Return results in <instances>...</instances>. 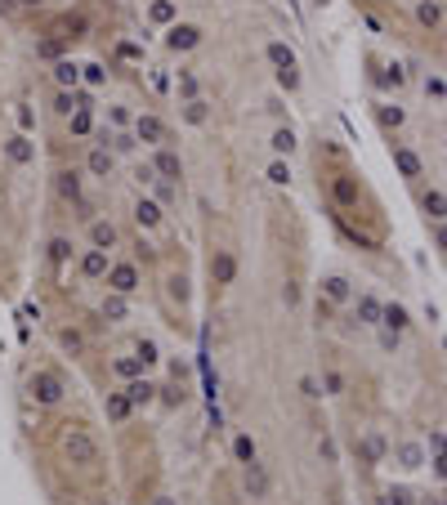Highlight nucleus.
Masks as SVG:
<instances>
[{
  "instance_id": "f257e3e1",
  "label": "nucleus",
  "mask_w": 447,
  "mask_h": 505,
  "mask_svg": "<svg viewBox=\"0 0 447 505\" xmlns=\"http://www.w3.org/2000/svg\"><path fill=\"white\" fill-rule=\"evenodd\" d=\"M63 456L72 465H98V443L86 425H68L63 429Z\"/></svg>"
},
{
  "instance_id": "f03ea898",
  "label": "nucleus",
  "mask_w": 447,
  "mask_h": 505,
  "mask_svg": "<svg viewBox=\"0 0 447 505\" xmlns=\"http://www.w3.org/2000/svg\"><path fill=\"white\" fill-rule=\"evenodd\" d=\"M27 394H31V402H36V407H58L63 394H68V384H63V376H58V372L41 367V372H31Z\"/></svg>"
},
{
  "instance_id": "7ed1b4c3",
  "label": "nucleus",
  "mask_w": 447,
  "mask_h": 505,
  "mask_svg": "<svg viewBox=\"0 0 447 505\" xmlns=\"http://www.w3.org/2000/svg\"><path fill=\"white\" fill-rule=\"evenodd\" d=\"M103 282H108V291H117V295H135L139 286H143V273H139V264L135 260H117V264H108V273H103Z\"/></svg>"
},
{
  "instance_id": "20e7f679",
  "label": "nucleus",
  "mask_w": 447,
  "mask_h": 505,
  "mask_svg": "<svg viewBox=\"0 0 447 505\" xmlns=\"http://www.w3.org/2000/svg\"><path fill=\"white\" fill-rule=\"evenodd\" d=\"M49 36H58L63 45H76V41L90 36V19H86L81 9H68V14H58L54 27H49Z\"/></svg>"
},
{
  "instance_id": "39448f33",
  "label": "nucleus",
  "mask_w": 447,
  "mask_h": 505,
  "mask_svg": "<svg viewBox=\"0 0 447 505\" xmlns=\"http://www.w3.org/2000/svg\"><path fill=\"white\" fill-rule=\"evenodd\" d=\"M331 201H336V210L358 206V201H362V183H358V175H349V170H336V175H331Z\"/></svg>"
},
{
  "instance_id": "423d86ee",
  "label": "nucleus",
  "mask_w": 447,
  "mask_h": 505,
  "mask_svg": "<svg viewBox=\"0 0 447 505\" xmlns=\"http://www.w3.org/2000/svg\"><path fill=\"white\" fill-rule=\"evenodd\" d=\"M202 45V27L197 23H170L165 27V49H170V54H188V49H197Z\"/></svg>"
},
{
  "instance_id": "0eeeda50",
  "label": "nucleus",
  "mask_w": 447,
  "mask_h": 505,
  "mask_svg": "<svg viewBox=\"0 0 447 505\" xmlns=\"http://www.w3.org/2000/svg\"><path fill=\"white\" fill-rule=\"evenodd\" d=\"M112 165H117V153L108 148V134H98V143H90V157H86V170L94 179H108Z\"/></svg>"
},
{
  "instance_id": "6e6552de",
  "label": "nucleus",
  "mask_w": 447,
  "mask_h": 505,
  "mask_svg": "<svg viewBox=\"0 0 447 505\" xmlns=\"http://www.w3.org/2000/svg\"><path fill=\"white\" fill-rule=\"evenodd\" d=\"M135 139H139V143H153V148H165V139H170V130H165V121H161V116L143 112V116H135Z\"/></svg>"
},
{
  "instance_id": "1a4fd4ad",
  "label": "nucleus",
  "mask_w": 447,
  "mask_h": 505,
  "mask_svg": "<svg viewBox=\"0 0 447 505\" xmlns=\"http://www.w3.org/2000/svg\"><path fill=\"white\" fill-rule=\"evenodd\" d=\"M242 487H246V496H251V501H264V496H269V469L260 465V456L242 465Z\"/></svg>"
},
{
  "instance_id": "9d476101",
  "label": "nucleus",
  "mask_w": 447,
  "mask_h": 505,
  "mask_svg": "<svg viewBox=\"0 0 447 505\" xmlns=\"http://www.w3.org/2000/svg\"><path fill=\"white\" fill-rule=\"evenodd\" d=\"M206 268H210V282H215V286H233V277H237V255H233V250H215Z\"/></svg>"
},
{
  "instance_id": "9b49d317",
  "label": "nucleus",
  "mask_w": 447,
  "mask_h": 505,
  "mask_svg": "<svg viewBox=\"0 0 447 505\" xmlns=\"http://www.w3.org/2000/svg\"><path fill=\"white\" fill-rule=\"evenodd\" d=\"M72 255H76L72 238H49V242H45V264H49V273H63V268L72 264Z\"/></svg>"
},
{
  "instance_id": "f8f14e48",
  "label": "nucleus",
  "mask_w": 447,
  "mask_h": 505,
  "mask_svg": "<svg viewBox=\"0 0 447 505\" xmlns=\"http://www.w3.org/2000/svg\"><path fill=\"white\" fill-rule=\"evenodd\" d=\"M153 170H157V179H170V183H175V179H184V161H179V153L165 143V148H157Z\"/></svg>"
},
{
  "instance_id": "ddd939ff",
  "label": "nucleus",
  "mask_w": 447,
  "mask_h": 505,
  "mask_svg": "<svg viewBox=\"0 0 447 505\" xmlns=\"http://www.w3.org/2000/svg\"><path fill=\"white\" fill-rule=\"evenodd\" d=\"M121 394L130 398V407H153V402H157V380H148V376H135V380H130Z\"/></svg>"
},
{
  "instance_id": "4468645a",
  "label": "nucleus",
  "mask_w": 447,
  "mask_h": 505,
  "mask_svg": "<svg viewBox=\"0 0 447 505\" xmlns=\"http://www.w3.org/2000/svg\"><path fill=\"white\" fill-rule=\"evenodd\" d=\"M322 300H327V305H349V300H354V286H349V277H344V273H331V277H322Z\"/></svg>"
},
{
  "instance_id": "2eb2a0df",
  "label": "nucleus",
  "mask_w": 447,
  "mask_h": 505,
  "mask_svg": "<svg viewBox=\"0 0 447 505\" xmlns=\"http://www.w3.org/2000/svg\"><path fill=\"white\" fill-rule=\"evenodd\" d=\"M54 193L63 201H72V206H81V170H76V165H72V170L63 165V170L54 175Z\"/></svg>"
},
{
  "instance_id": "dca6fc26",
  "label": "nucleus",
  "mask_w": 447,
  "mask_h": 505,
  "mask_svg": "<svg viewBox=\"0 0 447 505\" xmlns=\"http://www.w3.org/2000/svg\"><path fill=\"white\" fill-rule=\"evenodd\" d=\"M5 157L14 165H31V161H36V143H31L27 134H9V139H5Z\"/></svg>"
},
{
  "instance_id": "f3484780",
  "label": "nucleus",
  "mask_w": 447,
  "mask_h": 505,
  "mask_svg": "<svg viewBox=\"0 0 447 505\" xmlns=\"http://www.w3.org/2000/svg\"><path fill=\"white\" fill-rule=\"evenodd\" d=\"M389 153H394V165H399V170H403V179H421V175H425L421 157L411 153L407 143H389Z\"/></svg>"
},
{
  "instance_id": "a211bd4d",
  "label": "nucleus",
  "mask_w": 447,
  "mask_h": 505,
  "mask_svg": "<svg viewBox=\"0 0 447 505\" xmlns=\"http://www.w3.org/2000/svg\"><path fill=\"white\" fill-rule=\"evenodd\" d=\"M117 242H121V233H117L112 220H90V246L94 250H112Z\"/></svg>"
},
{
  "instance_id": "6ab92c4d",
  "label": "nucleus",
  "mask_w": 447,
  "mask_h": 505,
  "mask_svg": "<svg viewBox=\"0 0 447 505\" xmlns=\"http://www.w3.org/2000/svg\"><path fill=\"white\" fill-rule=\"evenodd\" d=\"M108 264H112V260H108V250H94V246H90L86 255H81V277H90V282H98V277L108 273Z\"/></svg>"
},
{
  "instance_id": "aec40b11",
  "label": "nucleus",
  "mask_w": 447,
  "mask_h": 505,
  "mask_svg": "<svg viewBox=\"0 0 447 505\" xmlns=\"http://www.w3.org/2000/svg\"><path fill=\"white\" fill-rule=\"evenodd\" d=\"M54 86L58 90H76L81 86V67L72 58H54Z\"/></svg>"
},
{
  "instance_id": "412c9836",
  "label": "nucleus",
  "mask_w": 447,
  "mask_h": 505,
  "mask_svg": "<svg viewBox=\"0 0 447 505\" xmlns=\"http://www.w3.org/2000/svg\"><path fill=\"white\" fill-rule=\"evenodd\" d=\"M380 327L394 331V335H403V331L411 327V317H407V309H403V305H385V309H380Z\"/></svg>"
},
{
  "instance_id": "4be33fe9",
  "label": "nucleus",
  "mask_w": 447,
  "mask_h": 505,
  "mask_svg": "<svg viewBox=\"0 0 447 505\" xmlns=\"http://www.w3.org/2000/svg\"><path fill=\"white\" fill-rule=\"evenodd\" d=\"M416 23L429 27V31H438L443 27V0H421V5H416Z\"/></svg>"
},
{
  "instance_id": "5701e85b",
  "label": "nucleus",
  "mask_w": 447,
  "mask_h": 505,
  "mask_svg": "<svg viewBox=\"0 0 447 505\" xmlns=\"http://www.w3.org/2000/svg\"><path fill=\"white\" fill-rule=\"evenodd\" d=\"M135 224L139 228H157L161 224V206H157V201H148V197H139L135 201Z\"/></svg>"
},
{
  "instance_id": "b1692460",
  "label": "nucleus",
  "mask_w": 447,
  "mask_h": 505,
  "mask_svg": "<svg viewBox=\"0 0 447 505\" xmlns=\"http://www.w3.org/2000/svg\"><path fill=\"white\" fill-rule=\"evenodd\" d=\"M380 309L385 305H380L376 295H358V322L362 327H380Z\"/></svg>"
},
{
  "instance_id": "393cba45",
  "label": "nucleus",
  "mask_w": 447,
  "mask_h": 505,
  "mask_svg": "<svg viewBox=\"0 0 447 505\" xmlns=\"http://www.w3.org/2000/svg\"><path fill=\"white\" fill-rule=\"evenodd\" d=\"M108 317V322H125V313H130V305H125V295H117V291H108L103 295V309H98Z\"/></svg>"
},
{
  "instance_id": "a878e982",
  "label": "nucleus",
  "mask_w": 447,
  "mask_h": 505,
  "mask_svg": "<svg viewBox=\"0 0 447 505\" xmlns=\"http://www.w3.org/2000/svg\"><path fill=\"white\" fill-rule=\"evenodd\" d=\"M421 206H425V215L434 224H443V215H447V197H443V188H429L425 197H421Z\"/></svg>"
},
{
  "instance_id": "bb28decb",
  "label": "nucleus",
  "mask_w": 447,
  "mask_h": 505,
  "mask_svg": "<svg viewBox=\"0 0 447 505\" xmlns=\"http://www.w3.org/2000/svg\"><path fill=\"white\" fill-rule=\"evenodd\" d=\"M255 456H260V452H255V439H251L246 429H237V434H233V461L246 465V461H255Z\"/></svg>"
},
{
  "instance_id": "cd10ccee",
  "label": "nucleus",
  "mask_w": 447,
  "mask_h": 505,
  "mask_svg": "<svg viewBox=\"0 0 447 505\" xmlns=\"http://www.w3.org/2000/svg\"><path fill=\"white\" fill-rule=\"evenodd\" d=\"M103 407H108V420H112V425H121V420H130V412H135L125 394H108V402H103Z\"/></svg>"
},
{
  "instance_id": "c85d7f7f",
  "label": "nucleus",
  "mask_w": 447,
  "mask_h": 505,
  "mask_svg": "<svg viewBox=\"0 0 447 505\" xmlns=\"http://www.w3.org/2000/svg\"><path fill=\"white\" fill-rule=\"evenodd\" d=\"M376 121L385 126V130H399V126L407 121V112H403L399 103H380V108H376Z\"/></svg>"
},
{
  "instance_id": "c756f323",
  "label": "nucleus",
  "mask_w": 447,
  "mask_h": 505,
  "mask_svg": "<svg viewBox=\"0 0 447 505\" xmlns=\"http://www.w3.org/2000/svg\"><path fill=\"white\" fill-rule=\"evenodd\" d=\"M264 54H269L273 67H291V63H295V49L282 45V41H269V45H264Z\"/></svg>"
},
{
  "instance_id": "7c9ffc66",
  "label": "nucleus",
  "mask_w": 447,
  "mask_h": 505,
  "mask_svg": "<svg viewBox=\"0 0 447 505\" xmlns=\"http://www.w3.org/2000/svg\"><path fill=\"white\" fill-rule=\"evenodd\" d=\"M135 358H139V367H143V372H153V367L161 362V349H157V340H139V345H135Z\"/></svg>"
},
{
  "instance_id": "2f4dec72",
  "label": "nucleus",
  "mask_w": 447,
  "mask_h": 505,
  "mask_svg": "<svg viewBox=\"0 0 447 505\" xmlns=\"http://www.w3.org/2000/svg\"><path fill=\"white\" fill-rule=\"evenodd\" d=\"M58 345L68 349L72 358H81V353H86V335H81L76 327H63V331H58Z\"/></svg>"
},
{
  "instance_id": "473e14b6",
  "label": "nucleus",
  "mask_w": 447,
  "mask_h": 505,
  "mask_svg": "<svg viewBox=\"0 0 447 505\" xmlns=\"http://www.w3.org/2000/svg\"><path fill=\"white\" fill-rule=\"evenodd\" d=\"M68 121H72V134H76V139H90V134H94V112H90V108L72 112Z\"/></svg>"
},
{
  "instance_id": "72a5a7b5",
  "label": "nucleus",
  "mask_w": 447,
  "mask_h": 505,
  "mask_svg": "<svg viewBox=\"0 0 447 505\" xmlns=\"http://www.w3.org/2000/svg\"><path fill=\"white\" fill-rule=\"evenodd\" d=\"M273 153H277V157H291V153H295V130H291V126L273 130Z\"/></svg>"
},
{
  "instance_id": "f704fd0d",
  "label": "nucleus",
  "mask_w": 447,
  "mask_h": 505,
  "mask_svg": "<svg viewBox=\"0 0 447 505\" xmlns=\"http://www.w3.org/2000/svg\"><path fill=\"white\" fill-rule=\"evenodd\" d=\"M184 121L188 126H206L210 121V108L202 103V98H188V103H184Z\"/></svg>"
},
{
  "instance_id": "c9c22d12",
  "label": "nucleus",
  "mask_w": 447,
  "mask_h": 505,
  "mask_svg": "<svg viewBox=\"0 0 447 505\" xmlns=\"http://www.w3.org/2000/svg\"><path fill=\"white\" fill-rule=\"evenodd\" d=\"M148 19L161 23V27H170L175 23V5H170V0H153V5H148Z\"/></svg>"
},
{
  "instance_id": "e433bc0d",
  "label": "nucleus",
  "mask_w": 447,
  "mask_h": 505,
  "mask_svg": "<svg viewBox=\"0 0 447 505\" xmlns=\"http://www.w3.org/2000/svg\"><path fill=\"white\" fill-rule=\"evenodd\" d=\"M157 398L165 402V407H184V402H188V389H179V380H175V384H165V389L157 384Z\"/></svg>"
},
{
  "instance_id": "4c0bfd02",
  "label": "nucleus",
  "mask_w": 447,
  "mask_h": 505,
  "mask_svg": "<svg viewBox=\"0 0 447 505\" xmlns=\"http://www.w3.org/2000/svg\"><path fill=\"white\" fill-rule=\"evenodd\" d=\"M197 90H202V81H197L192 72H179V81H175V94L184 98V103H188V98H197Z\"/></svg>"
},
{
  "instance_id": "58836bf2",
  "label": "nucleus",
  "mask_w": 447,
  "mask_h": 505,
  "mask_svg": "<svg viewBox=\"0 0 447 505\" xmlns=\"http://www.w3.org/2000/svg\"><path fill=\"white\" fill-rule=\"evenodd\" d=\"M81 81H86L90 90L103 86V81H108V67H103V63H86V67H81Z\"/></svg>"
},
{
  "instance_id": "ea45409f",
  "label": "nucleus",
  "mask_w": 447,
  "mask_h": 505,
  "mask_svg": "<svg viewBox=\"0 0 447 505\" xmlns=\"http://www.w3.org/2000/svg\"><path fill=\"white\" fill-rule=\"evenodd\" d=\"M112 372H117L121 380H135V376H143V367H139V358H117V362H112Z\"/></svg>"
},
{
  "instance_id": "a19ab883",
  "label": "nucleus",
  "mask_w": 447,
  "mask_h": 505,
  "mask_svg": "<svg viewBox=\"0 0 447 505\" xmlns=\"http://www.w3.org/2000/svg\"><path fill=\"white\" fill-rule=\"evenodd\" d=\"M63 49H68V45H63L58 36H45V41L36 45V54H41V58H49V63H54V58H63Z\"/></svg>"
},
{
  "instance_id": "79ce46f5",
  "label": "nucleus",
  "mask_w": 447,
  "mask_h": 505,
  "mask_svg": "<svg viewBox=\"0 0 447 505\" xmlns=\"http://www.w3.org/2000/svg\"><path fill=\"white\" fill-rule=\"evenodd\" d=\"M277 86H282L287 94L300 90V72H295V63H291V67H277Z\"/></svg>"
},
{
  "instance_id": "37998d69",
  "label": "nucleus",
  "mask_w": 447,
  "mask_h": 505,
  "mask_svg": "<svg viewBox=\"0 0 447 505\" xmlns=\"http://www.w3.org/2000/svg\"><path fill=\"white\" fill-rule=\"evenodd\" d=\"M54 112H58V116L81 112V108H76V94H72V90H58V94H54Z\"/></svg>"
},
{
  "instance_id": "c03bdc74",
  "label": "nucleus",
  "mask_w": 447,
  "mask_h": 505,
  "mask_svg": "<svg viewBox=\"0 0 447 505\" xmlns=\"http://www.w3.org/2000/svg\"><path fill=\"white\" fill-rule=\"evenodd\" d=\"M269 183H277V188H287V183H291V165H287L282 157L269 165Z\"/></svg>"
},
{
  "instance_id": "a18cd8bd",
  "label": "nucleus",
  "mask_w": 447,
  "mask_h": 505,
  "mask_svg": "<svg viewBox=\"0 0 447 505\" xmlns=\"http://www.w3.org/2000/svg\"><path fill=\"white\" fill-rule=\"evenodd\" d=\"M322 389H327V394H344V372L327 367V372H322Z\"/></svg>"
},
{
  "instance_id": "49530a36",
  "label": "nucleus",
  "mask_w": 447,
  "mask_h": 505,
  "mask_svg": "<svg viewBox=\"0 0 447 505\" xmlns=\"http://www.w3.org/2000/svg\"><path fill=\"white\" fill-rule=\"evenodd\" d=\"M425 94L434 98V103H443V76H438V72H429V76H425Z\"/></svg>"
},
{
  "instance_id": "de8ad7c7",
  "label": "nucleus",
  "mask_w": 447,
  "mask_h": 505,
  "mask_svg": "<svg viewBox=\"0 0 447 505\" xmlns=\"http://www.w3.org/2000/svg\"><path fill=\"white\" fill-rule=\"evenodd\" d=\"M117 54H121L125 63H143V49H139L135 41H121V45H117Z\"/></svg>"
},
{
  "instance_id": "09e8293b",
  "label": "nucleus",
  "mask_w": 447,
  "mask_h": 505,
  "mask_svg": "<svg viewBox=\"0 0 447 505\" xmlns=\"http://www.w3.org/2000/svg\"><path fill=\"white\" fill-rule=\"evenodd\" d=\"M300 394H304L309 402H318V398H322V384L313 380V376H300Z\"/></svg>"
},
{
  "instance_id": "8fccbe9b",
  "label": "nucleus",
  "mask_w": 447,
  "mask_h": 505,
  "mask_svg": "<svg viewBox=\"0 0 447 505\" xmlns=\"http://www.w3.org/2000/svg\"><path fill=\"white\" fill-rule=\"evenodd\" d=\"M170 295L179 300V305L188 300V277H184V273H175V277H170Z\"/></svg>"
},
{
  "instance_id": "3c124183",
  "label": "nucleus",
  "mask_w": 447,
  "mask_h": 505,
  "mask_svg": "<svg viewBox=\"0 0 447 505\" xmlns=\"http://www.w3.org/2000/svg\"><path fill=\"white\" fill-rule=\"evenodd\" d=\"M112 153H135V134H112Z\"/></svg>"
},
{
  "instance_id": "603ef678",
  "label": "nucleus",
  "mask_w": 447,
  "mask_h": 505,
  "mask_svg": "<svg viewBox=\"0 0 447 505\" xmlns=\"http://www.w3.org/2000/svg\"><path fill=\"white\" fill-rule=\"evenodd\" d=\"M282 300H287V309H295V305H300V282H295V277L282 286Z\"/></svg>"
},
{
  "instance_id": "864d4df0",
  "label": "nucleus",
  "mask_w": 447,
  "mask_h": 505,
  "mask_svg": "<svg viewBox=\"0 0 447 505\" xmlns=\"http://www.w3.org/2000/svg\"><path fill=\"white\" fill-rule=\"evenodd\" d=\"M380 505H407V492H403V487H394V492L380 496Z\"/></svg>"
},
{
  "instance_id": "5fc2aeb1",
  "label": "nucleus",
  "mask_w": 447,
  "mask_h": 505,
  "mask_svg": "<svg viewBox=\"0 0 447 505\" xmlns=\"http://www.w3.org/2000/svg\"><path fill=\"white\" fill-rule=\"evenodd\" d=\"M135 179H139V183H157V170H153V165H139Z\"/></svg>"
},
{
  "instance_id": "6e6d98bb",
  "label": "nucleus",
  "mask_w": 447,
  "mask_h": 505,
  "mask_svg": "<svg viewBox=\"0 0 447 505\" xmlns=\"http://www.w3.org/2000/svg\"><path fill=\"white\" fill-rule=\"evenodd\" d=\"M318 452H322L327 461H336V443H331V439H322V443H318Z\"/></svg>"
},
{
  "instance_id": "4d7b16f0",
  "label": "nucleus",
  "mask_w": 447,
  "mask_h": 505,
  "mask_svg": "<svg viewBox=\"0 0 447 505\" xmlns=\"http://www.w3.org/2000/svg\"><path fill=\"white\" fill-rule=\"evenodd\" d=\"M14 14H19V5H14V0H0V19H14Z\"/></svg>"
},
{
  "instance_id": "13d9d810",
  "label": "nucleus",
  "mask_w": 447,
  "mask_h": 505,
  "mask_svg": "<svg viewBox=\"0 0 447 505\" xmlns=\"http://www.w3.org/2000/svg\"><path fill=\"white\" fill-rule=\"evenodd\" d=\"M14 5H19V9H41L45 0H14Z\"/></svg>"
},
{
  "instance_id": "bf43d9fd",
  "label": "nucleus",
  "mask_w": 447,
  "mask_h": 505,
  "mask_svg": "<svg viewBox=\"0 0 447 505\" xmlns=\"http://www.w3.org/2000/svg\"><path fill=\"white\" fill-rule=\"evenodd\" d=\"M153 505H179V501H175V496H165V492H161V496H153Z\"/></svg>"
},
{
  "instance_id": "052dcab7",
  "label": "nucleus",
  "mask_w": 447,
  "mask_h": 505,
  "mask_svg": "<svg viewBox=\"0 0 447 505\" xmlns=\"http://www.w3.org/2000/svg\"><path fill=\"white\" fill-rule=\"evenodd\" d=\"M98 505H103V501H98Z\"/></svg>"
}]
</instances>
